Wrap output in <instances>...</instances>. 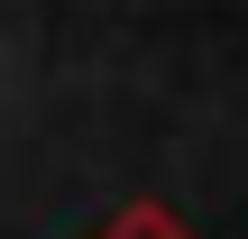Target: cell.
I'll use <instances>...</instances> for the list:
<instances>
[{
	"mask_svg": "<svg viewBox=\"0 0 248 239\" xmlns=\"http://www.w3.org/2000/svg\"><path fill=\"white\" fill-rule=\"evenodd\" d=\"M92 239H193V230L175 221V203H147V193H138V203H120Z\"/></svg>",
	"mask_w": 248,
	"mask_h": 239,
	"instance_id": "6da1fadb",
	"label": "cell"
}]
</instances>
